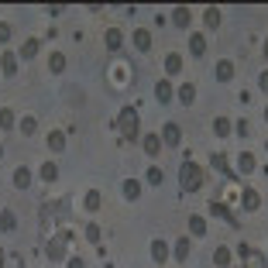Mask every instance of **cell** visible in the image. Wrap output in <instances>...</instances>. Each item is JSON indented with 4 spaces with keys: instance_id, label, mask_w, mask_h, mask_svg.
Instances as JSON below:
<instances>
[{
    "instance_id": "obj_1",
    "label": "cell",
    "mask_w": 268,
    "mask_h": 268,
    "mask_svg": "<svg viewBox=\"0 0 268 268\" xmlns=\"http://www.w3.org/2000/svg\"><path fill=\"white\" fill-rule=\"evenodd\" d=\"M179 182H182V189L186 192H196L203 186V169L196 165V162H182V169H179Z\"/></svg>"
},
{
    "instance_id": "obj_2",
    "label": "cell",
    "mask_w": 268,
    "mask_h": 268,
    "mask_svg": "<svg viewBox=\"0 0 268 268\" xmlns=\"http://www.w3.org/2000/svg\"><path fill=\"white\" fill-rule=\"evenodd\" d=\"M138 127H141V120H138V110H134V107H124V110L117 114V131H120L127 141H131V138H138Z\"/></svg>"
},
{
    "instance_id": "obj_3",
    "label": "cell",
    "mask_w": 268,
    "mask_h": 268,
    "mask_svg": "<svg viewBox=\"0 0 268 268\" xmlns=\"http://www.w3.org/2000/svg\"><path fill=\"white\" fill-rule=\"evenodd\" d=\"M237 254H241V261H244V268H268V258L261 254V251H254V248H237Z\"/></svg>"
},
{
    "instance_id": "obj_4",
    "label": "cell",
    "mask_w": 268,
    "mask_h": 268,
    "mask_svg": "<svg viewBox=\"0 0 268 268\" xmlns=\"http://www.w3.org/2000/svg\"><path fill=\"white\" fill-rule=\"evenodd\" d=\"M65 244H69V234H55V237L45 244V254H48L52 261H62V258H65Z\"/></svg>"
},
{
    "instance_id": "obj_5",
    "label": "cell",
    "mask_w": 268,
    "mask_h": 268,
    "mask_svg": "<svg viewBox=\"0 0 268 268\" xmlns=\"http://www.w3.org/2000/svg\"><path fill=\"white\" fill-rule=\"evenodd\" d=\"M155 96H158V103H169V100L175 96L172 83H169V79H158V83H155Z\"/></svg>"
},
{
    "instance_id": "obj_6",
    "label": "cell",
    "mask_w": 268,
    "mask_h": 268,
    "mask_svg": "<svg viewBox=\"0 0 268 268\" xmlns=\"http://www.w3.org/2000/svg\"><path fill=\"white\" fill-rule=\"evenodd\" d=\"M241 207H244V210H258V207H261L258 189H244V192H241Z\"/></svg>"
},
{
    "instance_id": "obj_7",
    "label": "cell",
    "mask_w": 268,
    "mask_h": 268,
    "mask_svg": "<svg viewBox=\"0 0 268 268\" xmlns=\"http://www.w3.org/2000/svg\"><path fill=\"white\" fill-rule=\"evenodd\" d=\"M0 69H4V76H14L18 73V55L14 52H4L0 55Z\"/></svg>"
},
{
    "instance_id": "obj_8",
    "label": "cell",
    "mask_w": 268,
    "mask_h": 268,
    "mask_svg": "<svg viewBox=\"0 0 268 268\" xmlns=\"http://www.w3.org/2000/svg\"><path fill=\"white\" fill-rule=\"evenodd\" d=\"M162 138H165V145H179V141H182V127H179V124H165V127H162Z\"/></svg>"
},
{
    "instance_id": "obj_9",
    "label": "cell",
    "mask_w": 268,
    "mask_h": 268,
    "mask_svg": "<svg viewBox=\"0 0 268 268\" xmlns=\"http://www.w3.org/2000/svg\"><path fill=\"white\" fill-rule=\"evenodd\" d=\"M227 158H230V155H213V169H217V172H224L227 179H234V169H230Z\"/></svg>"
},
{
    "instance_id": "obj_10",
    "label": "cell",
    "mask_w": 268,
    "mask_h": 268,
    "mask_svg": "<svg viewBox=\"0 0 268 268\" xmlns=\"http://www.w3.org/2000/svg\"><path fill=\"white\" fill-rule=\"evenodd\" d=\"M230 76H234V62H230V58H220V62H217V79L227 83Z\"/></svg>"
},
{
    "instance_id": "obj_11",
    "label": "cell",
    "mask_w": 268,
    "mask_h": 268,
    "mask_svg": "<svg viewBox=\"0 0 268 268\" xmlns=\"http://www.w3.org/2000/svg\"><path fill=\"white\" fill-rule=\"evenodd\" d=\"M237 172H241V175H251V172H254V155H248V152L237 155Z\"/></svg>"
},
{
    "instance_id": "obj_12",
    "label": "cell",
    "mask_w": 268,
    "mask_h": 268,
    "mask_svg": "<svg viewBox=\"0 0 268 268\" xmlns=\"http://www.w3.org/2000/svg\"><path fill=\"white\" fill-rule=\"evenodd\" d=\"M152 258L158 265H165V258H169V244L165 241H152Z\"/></svg>"
},
{
    "instance_id": "obj_13",
    "label": "cell",
    "mask_w": 268,
    "mask_h": 268,
    "mask_svg": "<svg viewBox=\"0 0 268 268\" xmlns=\"http://www.w3.org/2000/svg\"><path fill=\"white\" fill-rule=\"evenodd\" d=\"M210 210L217 213V217H224V220H227L230 227H237V217H234V213H230L227 207H224V203H217V199H213V203H210Z\"/></svg>"
},
{
    "instance_id": "obj_14",
    "label": "cell",
    "mask_w": 268,
    "mask_h": 268,
    "mask_svg": "<svg viewBox=\"0 0 268 268\" xmlns=\"http://www.w3.org/2000/svg\"><path fill=\"white\" fill-rule=\"evenodd\" d=\"M179 69H182V55H179V52H169V55H165V73L175 76Z\"/></svg>"
},
{
    "instance_id": "obj_15",
    "label": "cell",
    "mask_w": 268,
    "mask_h": 268,
    "mask_svg": "<svg viewBox=\"0 0 268 268\" xmlns=\"http://www.w3.org/2000/svg\"><path fill=\"white\" fill-rule=\"evenodd\" d=\"M134 45H138L141 52H148V48H152V31H145V28H138V31H134Z\"/></svg>"
},
{
    "instance_id": "obj_16",
    "label": "cell",
    "mask_w": 268,
    "mask_h": 268,
    "mask_svg": "<svg viewBox=\"0 0 268 268\" xmlns=\"http://www.w3.org/2000/svg\"><path fill=\"white\" fill-rule=\"evenodd\" d=\"M172 24L175 28H189V7H175L172 11Z\"/></svg>"
},
{
    "instance_id": "obj_17",
    "label": "cell",
    "mask_w": 268,
    "mask_h": 268,
    "mask_svg": "<svg viewBox=\"0 0 268 268\" xmlns=\"http://www.w3.org/2000/svg\"><path fill=\"white\" fill-rule=\"evenodd\" d=\"M14 186H18V189H28V186H31V172H28L24 165L14 169Z\"/></svg>"
},
{
    "instance_id": "obj_18",
    "label": "cell",
    "mask_w": 268,
    "mask_h": 268,
    "mask_svg": "<svg viewBox=\"0 0 268 268\" xmlns=\"http://www.w3.org/2000/svg\"><path fill=\"white\" fill-rule=\"evenodd\" d=\"M103 41H107V48H120V41H124V35H120V28H110V31H107V35H103Z\"/></svg>"
},
{
    "instance_id": "obj_19",
    "label": "cell",
    "mask_w": 268,
    "mask_h": 268,
    "mask_svg": "<svg viewBox=\"0 0 268 268\" xmlns=\"http://www.w3.org/2000/svg\"><path fill=\"white\" fill-rule=\"evenodd\" d=\"M189 230H192V237H203V234H207V220L192 213V217H189Z\"/></svg>"
},
{
    "instance_id": "obj_20",
    "label": "cell",
    "mask_w": 268,
    "mask_h": 268,
    "mask_svg": "<svg viewBox=\"0 0 268 268\" xmlns=\"http://www.w3.org/2000/svg\"><path fill=\"white\" fill-rule=\"evenodd\" d=\"M175 96H179V100L189 107L192 100H196V86H192V83H186V86H179V93H175Z\"/></svg>"
},
{
    "instance_id": "obj_21",
    "label": "cell",
    "mask_w": 268,
    "mask_h": 268,
    "mask_svg": "<svg viewBox=\"0 0 268 268\" xmlns=\"http://www.w3.org/2000/svg\"><path fill=\"white\" fill-rule=\"evenodd\" d=\"M213 265H217V268H230V251L227 248H217V251H213Z\"/></svg>"
},
{
    "instance_id": "obj_22",
    "label": "cell",
    "mask_w": 268,
    "mask_h": 268,
    "mask_svg": "<svg viewBox=\"0 0 268 268\" xmlns=\"http://www.w3.org/2000/svg\"><path fill=\"white\" fill-rule=\"evenodd\" d=\"M189 52L192 55H203V52H207V38H203V35H192L189 38Z\"/></svg>"
},
{
    "instance_id": "obj_23",
    "label": "cell",
    "mask_w": 268,
    "mask_h": 268,
    "mask_svg": "<svg viewBox=\"0 0 268 268\" xmlns=\"http://www.w3.org/2000/svg\"><path fill=\"white\" fill-rule=\"evenodd\" d=\"M213 134H217V138H227L230 134V120L227 117H217V120H213Z\"/></svg>"
},
{
    "instance_id": "obj_24",
    "label": "cell",
    "mask_w": 268,
    "mask_h": 268,
    "mask_svg": "<svg viewBox=\"0 0 268 268\" xmlns=\"http://www.w3.org/2000/svg\"><path fill=\"white\" fill-rule=\"evenodd\" d=\"M48 148H52V152H62V148H65V134L52 131V134H48Z\"/></svg>"
},
{
    "instance_id": "obj_25",
    "label": "cell",
    "mask_w": 268,
    "mask_h": 268,
    "mask_svg": "<svg viewBox=\"0 0 268 268\" xmlns=\"http://www.w3.org/2000/svg\"><path fill=\"white\" fill-rule=\"evenodd\" d=\"M145 152H148V155L162 152V138H158V134H148V138H145Z\"/></svg>"
},
{
    "instance_id": "obj_26",
    "label": "cell",
    "mask_w": 268,
    "mask_h": 268,
    "mask_svg": "<svg viewBox=\"0 0 268 268\" xmlns=\"http://www.w3.org/2000/svg\"><path fill=\"white\" fill-rule=\"evenodd\" d=\"M65 69V55L62 52H52V58H48V73H62Z\"/></svg>"
},
{
    "instance_id": "obj_27",
    "label": "cell",
    "mask_w": 268,
    "mask_h": 268,
    "mask_svg": "<svg viewBox=\"0 0 268 268\" xmlns=\"http://www.w3.org/2000/svg\"><path fill=\"white\" fill-rule=\"evenodd\" d=\"M124 196H127V199H138V196H141V182H138V179H127V182H124Z\"/></svg>"
},
{
    "instance_id": "obj_28",
    "label": "cell",
    "mask_w": 268,
    "mask_h": 268,
    "mask_svg": "<svg viewBox=\"0 0 268 268\" xmlns=\"http://www.w3.org/2000/svg\"><path fill=\"white\" fill-rule=\"evenodd\" d=\"M41 179H45V182H55V179H58L55 162H45V165H41Z\"/></svg>"
},
{
    "instance_id": "obj_29",
    "label": "cell",
    "mask_w": 268,
    "mask_h": 268,
    "mask_svg": "<svg viewBox=\"0 0 268 268\" xmlns=\"http://www.w3.org/2000/svg\"><path fill=\"white\" fill-rule=\"evenodd\" d=\"M175 258H179V261H189V237L175 244Z\"/></svg>"
},
{
    "instance_id": "obj_30",
    "label": "cell",
    "mask_w": 268,
    "mask_h": 268,
    "mask_svg": "<svg viewBox=\"0 0 268 268\" xmlns=\"http://www.w3.org/2000/svg\"><path fill=\"white\" fill-rule=\"evenodd\" d=\"M0 127H4V131H7V127H14V110H11V107H4V110H0Z\"/></svg>"
},
{
    "instance_id": "obj_31",
    "label": "cell",
    "mask_w": 268,
    "mask_h": 268,
    "mask_svg": "<svg viewBox=\"0 0 268 268\" xmlns=\"http://www.w3.org/2000/svg\"><path fill=\"white\" fill-rule=\"evenodd\" d=\"M207 28H220V11L217 7H207Z\"/></svg>"
},
{
    "instance_id": "obj_32",
    "label": "cell",
    "mask_w": 268,
    "mask_h": 268,
    "mask_svg": "<svg viewBox=\"0 0 268 268\" xmlns=\"http://www.w3.org/2000/svg\"><path fill=\"white\" fill-rule=\"evenodd\" d=\"M0 227L14 230V227H18V217H14V213H0Z\"/></svg>"
},
{
    "instance_id": "obj_33",
    "label": "cell",
    "mask_w": 268,
    "mask_h": 268,
    "mask_svg": "<svg viewBox=\"0 0 268 268\" xmlns=\"http://www.w3.org/2000/svg\"><path fill=\"white\" fill-rule=\"evenodd\" d=\"M35 52H38V38H28V41H24V48H21V55H24V58H31Z\"/></svg>"
},
{
    "instance_id": "obj_34",
    "label": "cell",
    "mask_w": 268,
    "mask_h": 268,
    "mask_svg": "<svg viewBox=\"0 0 268 268\" xmlns=\"http://www.w3.org/2000/svg\"><path fill=\"white\" fill-rule=\"evenodd\" d=\"M86 210H100V192H96V189L86 192Z\"/></svg>"
},
{
    "instance_id": "obj_35",
    "label": "cell",
    "mask_w": 268,
    "mask_h": 268,
    "mask_svg": "<svg viewBox=\"0 0 268 268\" xmlns=\"http://www.w3.org/2000/svg\"><path fill=\"white\" fill-rule=\"evenodd\" d=\"M86 241L100 244V227H96V224H86Z\"/></svg>"
},
{
    "instance_id": "obj_36",
    "label": "cell",
    "mask_w": 268,
    "mask_h": 268,
    "mask_svg": "<svg viewBox=\"0 0 268 268\" xmlns=\"http://www.w3.org/2000/svg\"><path fill=\"white\" fill-rule=\"evenodd\" d=\"M148 182H152V186H162V169H148Z\"/></svg>"
},
{
    "instance_id": "obj_37",
    "label": "cell",
    "mask_w": 268,
    "mask_h": 268,
    "mask_svg": "<svg viewBox=\"0 0 268 268\" xmlns=\"http://www.w3.org/2000/svg\"><path fill=\"white\" fill-rule=\"evenodd\" d=\"M21 131H24V134H35V117H21Z\"/></svg>"
},
{
    "instance_id": "obj_38",
    "label": "cell",
    "mask_w": 268,
    "mask_h": 268,
    "mask_svg": "<svg viewBox=\"0 0 268 268\" xmlns=\"http://www.w3.org/2000/svg\"><path fill=\"white\" fill-rule=\"evenodd\" d=\"M11 38V24H0V41H7Z\"/></svg>"
},
{
    "instance_id": "obj_39",
    "label": "cell",
    "mask_w": 268,
    "mask_h": 268,
    "mask_svg": "<svg viewBox=\"0 0 268 268\" xmlns=\"http://www.w3.org/2000/svg\"><path fill=\"white\" fill-rule=\"evenodd\" d=\"M69 268H86V265H83V258H73V261H69Z\"/></svg>"
},
{
    "instance_id": "obj_40",
    "label": "cell",
    "mask_w": 268,
    "mask_h": 268,
    "mask_svg": "<svg viewBox=\"0 0 268 268\" xmlns=\"http://www.w3.org/2000/svg\"><path fill=\"white\" fill-rule=\"evenodd\" d=\"M261 90H265V93H268V73H265V76H261Z\"/></svg>"
},
{
    "instance_id": "obj_41",
    "label": "cell",
    "mask_w": 268,
    "mask_h": 268,
    "mask_svg": "<svg viewBox=\"0 0 268 268\" xmlns=\"http://www.w3.org/2000/svg\"><path fill=\"white\" fill-rule=\"evenodd\" d=\"M0 265H4V251H0Z\"/></svg>"
},
{
    "instance_id": "obj_42",
    "label": "cell",
    "mask_w": 268,
    "mask_h": 268,
    "mask_svg": "<svg viewBox=\"0 0 268 268\" xmlns=\"http://www.w3.org/2000/svg\"><path fill=\"white\" fill-rule=\"evenodd\" d=\"M265 55H268V41H265Z\"/></svg>"
},
{
    "instance_id": "obj_43",
    "label": "cell",
    "mask_w": 268,
    "mask_h": 268,
    "mask_svg": "<svg viewBox=\"0 0 268 268\" xmlns=\"http://www.w3.org/2000/svg\"><path fill=\"white\" fill-rule=\"evenodd\" d=\"M265 120H268V107H265Z\"/></svg>"
},
{
    "instance_id": "obj_44",
    "label": "cell",
    "mask_w": 268,
    "mask_h": 268,
    "mask_svg": "<svg viewBox=\"0 0 268 268\" xmlns=\"http://www.w3.org/2000/svg\"><path fill=\"white\" fill-rule=\"evenodd\" d=\"M0 158H4V148H0Z\"/></svg>"
},
{
    "instance_id": "obj_45",
    "label": "cell",
    "mask_w": 268,
    "mask_h": 268,
    "mask_svg": "<svg viewBox=\"0 0 268 268\" xmlns=\"http://www.w3.org/2000/svg\"><path fill=\"white\" fill-rule=\"evenodd\" d=\"M265 152H268V141H265Z\"/></svg>"
},
{
    "instance_id": "obj_46",
    "label": "cell",
    "mask_w": 268,
    "mask_h": 268,
    "mask_svg": "<svg viewBox=\"0 0 268 268\" xmlns=\"http://www.w3.org/2000/svg\"><path fill=\"white\" fill-rule=\"evenodd\" d=\"M265 258H268V251H265Z\"/></svg>"
}]
</instances>
